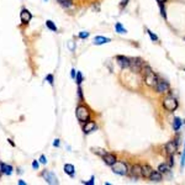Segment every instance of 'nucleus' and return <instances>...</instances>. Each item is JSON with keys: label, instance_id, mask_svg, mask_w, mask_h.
Instances as JSON below:
<instances>
[{"label": "nucleus", "instance_id": "obj_1", "mask_svg": "<svg viewBox=\"0 0 185 185\" xmlns=\"http://www.w3.org/2000/svg\"><path fill=\"white\" fill-rule=\"evenodd\" d=\"M75 116H76V119H78L79 122L85 124L86 121L90 120V109H89L88 106L80 104L75 110Z\"/></svg>", "mask_w": 185, "mask_h": 185}, {"label": "nucleus", "instance_id": "obj_2", "mask_svg": "<svg viewBox=\"0 0 185 185\" xmlns=\"http://www.w3.org/2000/svg\"><path fill=\"white\" fill-rule=\"evenodd\" d=\"M163 107H164L167 111H169V112H173V111H175V110L178 109V106H179V102H178V100L175 99V97L173 96H165L164 99H163Z\"/></svg>", "mask_w": 185, "mask_h": 185}, {"label": "nucleus", "instance_id": "obj_3", "mask_svg": "<svg viewBox=\"0 0 185 185\" xmlns=\"http://www.w3.org/2000/svg\"><path fill=\"white\" fill-rule=\"evenodd\" d=\"M112 172L119 174V175H127L130 173V169L127 163L124 161H117L115 164L112 165Z\"/></svg>", "mask_w": 185, "mask_h": 185}, {"label": "nucleus", "instance_id": "obj_4", "mask_svg": "<svg viewBox=\"0 0 185 185\" xmlns=\"http://www.w3.org/2000/svg\"><path fill=\"white\" fill-rule=\"evenodd\" d=\"M143 64H145V62L141 58H130V68H131L132 72L140 73Z\"/></svg>", "mask_w": 185, "mask_h": 185}, {"label": "nucleus", "instance_id": "obj_5", "mask_svg": "<svg viewBox=\"0 0 185 185\" xmlns=\"http://www.w3.org/2000/svg\"><path fill=\"white\" fill-rule=\"evenodd\" d=\"M156 90H157V92H159V94H167V92H169V90H170V85H169L168 81L165 80H159L158 79L157 84H156Z\"/></svg>", "mask_w": 185, "mask_h": 185}, {"label": "nucleus", "instance_id": "obj_6", "mask_svg": "<svg viewBox=\"0 0 185 185\" xmlns=\"http://www.w3.org/2000/svg\"><path fill=\"white\" fill-rule=\"evenodd\" d=\"M41 175H42V178H44L46 183L52 184V185L58 184V179H57V177L53 173L48 172V170H44V172H42V174H41Z\"/></svg>", "mask_w": 185, "mask_h": 185}, {"label": "nucleus", "instance_id": "obj_7", "mask_svg": "<svg viewBox=\"0 0 185 185\" xmlns=\"http://www.w3.org/2000/svg\"><path fill=\"white\" fill-rule=\"evenodd\" d=\"M97 130V126H96V122L92 120H89L86 121L84 124V126H83V132L85 133V135H89V133L94 132V131H96Z\"/></svg>", "mask_w": 185, "mask_h": 185}, {"label": "nucleus", "instance_id": "obj_8", "mask_svg": "<svg viewBox=\"0 0 185 185\" xmlns=\"http://www.w3.org/2000/svg\"><path fill=\"white\" fill-rule=\"evenodd\" d=\"M129 174L133 178V179H138V178H141L142 177V165H140V164L132 165V168L130 169Z\"/></svg>", "mask_w": 185, "mask_h": 185}, {"label": "nucleus", "instance_id": "obj_9", "mask_svg": "<svg viewBox=\"0 0 185 185\" xmlns=\"http://www.w3.org/2000/svg\"><path fill=\"white\" fill-rule=\"evenodd\" d=\"M32 19V14L28 11L27 9H22L20 12V20H21V24L24 25H27L30 21Z\"/></svg>", "mask_w": 185, "mask_h": 185}, {"label": "nucleus", "instance_id": "obj_10", "mask_svg": "<svg viewBox=\"0 0 185 185\" xmlns=\"http://www.w3.org/2000/svg\"><path fill=\"white\" fill-rule=\"evenodd\" d=\"M158 81V78L157 75L154 74V73H149V74H146L145 75V83L148 86H156V84H157Z\"/></svg>", "mask_w": 185, "mask_h": 185}, {"label": "nucleus", "instance_id": "obj_11", "mask_svg": "<svg viewBox=\"0 0 185 185\" xmlns=\"http://www.w3.org/2000/svg\"><path fill=\"white\" fill-rule=\"evenodd\" d=\"M102 161H104V163L106 165L112 167V165L117 162V158H116V156H115V154H112V153H106L104 157H102Z\"/></svg>", "mask_w": 185, "mask_h": 185}, {"label": "nucleus", "instance_id": "obj_12", "mask_svg": "<svg viewBox=\"0 0 185 185\" xmlns=\"http://www.w3.org/2000/svg\"><path fill=\"white\" fill-rule=\"evenodd\" d=\"M116 60H117V64L120 65L122 69L130 68V58H129V57L117 56V57H116Z\"/></svg>", "mask_w": 185, "mask_h": 185}, {"label": "nucleus", "instance_id": "obj_13", "mask_svg": "<svg viewBox=\"0 0 185 185\" xmlns=\"http://www.w3.org/2000/svg\"><path fill=\"white\" fill-rule=\"evenodd\" d=\"M164 148L169 154H174V153H177V151H178V142H174V141L168 142V143L164 146Z\"/></svg>", "mask_w": 185, "mask_h": 185}, {"label": "nucleus", "instance_id": "obj_14", "mask_svg": "<svg viewBox=\"0 0 185 185\" xmlns=\"http://www.w3.org/2000/svg\"><path fill=\"white\" fill-rule=\"evenodd\" d=\"M12 173V167L10 164H5L3 162H0V175L6 174V175H11Z\"/></svg>", "mask_w": 185, "mask_h": 185}, {"label": "nucleus", "instance_id": "obj_15", "mask_svg": "<svg viewBox=\"0 0 185 185\" xmlns=\"http://www.w3.org/2000/svg\"><path fill=\"white\" fill-rule=\"evenodd\" d=\"M149 180L154 181V183H159V181L163 180V174L159 172V170H153L151 177H149Z\"/></svg>", "mask_w": 185, "mask_h": 185}, {"label": "nucleus", "instance_id": "obj_16", "mask_svg": "<svg viewBox=\"0 0 185 185\" xmlns=\"http://www.w3.org/2000/svg\"><path fill=\"white\" fill-rule=\"evenodd\" d=\"M153 169L151 165L146 164V165H142V178H146V179H149L151 174H152Z\"/></svg>", "mask_w": 185, "mask_h": 185}, {"label": "nucleus", "instance_id": "obj_17", "mask_svg": "<svg viewBox=\"0 0 185 185\" xmlns=\"http://www.w3.org/2000/svg\"><path fill=\"white\" fill-rule=\"evenodd\" d=\"M109 42H111V38H106V37H102V36H96L94 38V44H96V46L109 43Z\"/></svg>", "mask_w": 185, "mask_h": 185}, {"label": "nucleus", "instance_id": "obj_18", "mask_svg": "<svg viewBox=\"0 0 185 185\" xmlns=\"http://www.w3.org/2000/svg\"><path fill=\"white\" fill-rule=\"evenodd\" d=\"M64 172L68 174L69 177H74L75 168H74V165H72V164H65L64 165Z\"/></svg>", "mask_w": 185, "mask_h": 185}, {"label": "nucleus", "instance_id": "obj_19", "mask_svg": "<svg viewBox=\"0 0 185 185\" xmlns=\"http://www.w3.org/2000/svg\"><path fill=\"white\" fill-rule=\"evenodd\" d=\"M181 125H183V121L179 119V117H175L173 121V130L174 131H179L181 127Z\"/></svg>", "mask_w": 185, "mask_h": 185}, {"label": "nucleus", "instance_id": "obj_20", "mask_svg": "<svg viewBox=\"0 0 185 185\" xmlns=\"http://www.w3.org/2000/svg\"><path fill=\"white\" fill-rule=\"evenodd\" d=\"M115 30H116L117 33H121V35H124V33H127V30H126L122 25L120 24V22H116V25H115Z\"/></svg>", "mask_w": 185, "mask_h": 185}, {"label": "nucleus", "instance_id": "obj_21", "mask_svg": "<svg viewBox=\"0 0 185 185\" xmlns=\"http://www.w3.org/2000/svg\"><path fill=\"white\" fill-rule=\"evenodd\" d=\"M57 3L62 5L63 8H70L73 5V0H57Z\"/></svg>", "mask_w": 185, "mask_h": 185}, {"label": "nucleus", "instance_id": "obj_22", "mask_svg": "<svg viewBox=\"0 0 185 185\" xmlns=\"http://www.w3.org/2000/svg\"><path fill=\"white\" fill-rule=\"evenodd\" d=\"M91 151H92V153H95V154L100 156V157H104L105 154L107 153V151H105V149H102V148H94V147L91 148Z\"/></svg>", "mask_w": 185, "mask_h": 185}, {"label": "nucleus", "instance_id": "obj_23", "mask_svg": "<svg viewBox=\"0 0 185 185\" xmlns=\"http://www.w3.org/2000/svg\"><path fill=\"white\" fill-rule=\"evenodd\" d=\"M158 170H159L162 174L168 173V172H169V165L165 164V163H163V164H159V167H158Z\"/></svg>", "mask_w": 185, "mask_h": 185}, {"label": "nucleus", "instance_id": "obj_24", "mask_svg": "<svg viewBox=\"0 0 185 185\" xmlns=\"http://www.w3.org/2000/svg\"><path fill=\"white\" fill-rule=\"evenodd\" d=\"M46 26L51 30V31H53V32H56L57 31V26L54 25V22L53 21H51V20H47L46 21Z\"/></svg>", "mask_w": 185, "mask_h": 185}, {"label": "nucleus", "instance_id": "obj_25", "mask_svg": "<svg viewBox=\"0 0 185 185\" xmlns=\"http://www.w3.org/2000/svg\"><path fill=\"white\" fill-rule=\"evenodd\" d=\"M147 33L149 35V37H151V40H152L153 42H157L158 41V36L157 35H154V33H153L151 30H148V28H147Z\"/></svg>", "mask_w": 185, "mask_h": 185}, {"label": "nucleus", "instance_id": "obj_26", "mask_svg": "<svg viewBox=\"0 0 185 185\" xmlns=\"http://www.w3.org/2000/svg\"><path fill=\"white\" fill-rule=\"evenodd\" d=\"M83 74H81V72H76V84L78 85H80L81 84V81H83Z\"/></svg>", "mask_w": 185, "mask_h": 185}, {"label": "nucleus", "instance_id": "obj_27", "mask_svg": "<svg viewBox=\"0 0 185 185\" xmlns=\"http://www.w3.org/2000/svg\"><path fill=\"white\" fill-rule=\"evenodd\" d=\"M46 80L48 81L49 84H51V85H52V86H53V81H54V76H53L52 74H48V75L46 76Z\"/></svg>", "mask_w": 185, "mask_h": 185}, {"label": "nucleus", "instance_id": "obj_28", "mask_svg": "<svg viewBox=\"0 0 185 185\" xmlns=\"http://www.w3.org/2000/svg\"><path fill=\"white\" fill-rule=\"evenodd\" d=\"M86 37H89V32H86V31H81L79 33V38H86Z\"/></svg>", "mask_w": 185, "mask_h": 185}, {"label": "nucleus", "instance_id": "obj_29", "mask_svg": "<svg viewBox=\"0 0 185 185\" xmlns=\"http://www.w3.org/2000/svg\"><path fill=\"white\" fill-rule=\"evenodd\" d=\"M184 165H185V148H184V152H183V156H181V163H180L181 169L184 168Z\"/></svg>", "mask_w": 185, "mask_h": 185}, {"label": "nucleus", "instance_id": "obj_30", "mask_svg": "<svg viewBox=\"0 0 185 185\" xmlns=\"http://www.w3.org/2000/svg\"><path fill=\"white\" fill-rule=\"evenodd\" d=\"M78 95H79V100L83 101L84 99H83V92H81V88H80V85L78 86Z\"/></svg>", "mask_w": 185, "mask_h": 185}, {"label": "nucleus", "instance_id": "obj_31", "mask_svg": "<svg viewBox=\"0 0 185 185\" xmlns=\"http://www.w3.org/2000/svg\"><path fill=\"white\" fill-rule=\"evenodd\" d=\"M159 8H161V14L163 17H167V14H165V10H164V5H159Z\"/></svg>", "mask_w": 185, "mask_h": 185}, {"label": "nucleus", "instance_id": "obj_32", "mask_svg": "<svg viewBox=\"0 0 185 185\" xmlns=\"http://www.w3.org/2000/svg\"><path fill=\"white\" fill-rule=\"evenodd\" d=\"M127 3H129V0H121V4H120V8L124 9L127 5Z\"/></svg>", "mask_w": 185, "mask_h": 185}, {"label": "nucleus", "instance_id": "obj_33", "mask_svg": "<svg viewBox=\"0 0 185 185\" xmlns=\"http://www.w3.org/2000/svg\"><path fill=\"white\" fill-rule=\"evenodd\" d=\"M40 162L42 163V164H46V163H47V159H46V157H44V156H41V157H40Z\"/></svg>", "mask_w": 185, "mask_h": 185}, {"label": "nucleus", "instance_id": "obj_34", "mask_svg": "<svg viewBox=\"0 0 185 185\" xmlns=\"http://www.w3.org/2000/svg\"><path fill=\"white\" fill-rule=\"evenodd\" d=\"M68 46H69V49H70V51L73 52V51H74V42H73V41H69V44H68Z\"/></svg>", "mask_w": 185, "mask_h": 185}, {"label": "nucleus", "instance_id": "obj_35", "mask_svg": "<svg viewBox=\"0 0 185 185\" xmlns=\"http://www.w3.org/2000/svg\"><path fill=\"white\" fill-rule=\"evenodd\" d=\"M174 165V162H173V154H170L169 157V167H173Z\"/></svg>", "mask_w": 185, "mask_h": 185}, {"label": "nucleus", "instance_id": "obj_36", "mask_svg": "<svg viewBox=\"0 0 185 185\" xmlns=\"http://www.w3.org/2000/svg\"><path fill=\"white\" fill-rule=\"evenodd\" d=\"M32 168L33 169H38V162H37V161L32 162Z\"/></svg>", "mask_w": 185, "mask_h": 185}, {"label": "nucleus", "instance_id": "obj_37", "mask_svg": "<svg viewBox=\"0 0 185 185\" xmlns=\"http://www.w3.org/2000/svg\"><path fill=\"white\" fill-rule=\"evenodd\" d=\"M53 146L54 147H59V140L57 138V140H54V142H53Z\"/></svg>", "mask_w": 185, "mask_h": 185}, {"label": "nucleus", "instance_id": "obj_38", "mask_svg": "<svg viewBox=\"0 0 185 185\" xmlns=\"http://www.w3.org/2000/svg\"><path fill=\"white\" fill-rule=\"evenodd\" d=\"M70 76H72L73 79L75 78V69H72V70H70Z\"/></svg>", "mask_w": 185, "mask_h": 185}, {"label": "nucleus", "instance_id": "obj_39", "mask_svg": "<svg viewBox=\"0 0 185 185\" xmlns=\"http://www.w3.org/2000/svg\"><path fill=\"white\" fill-rule=\"evenodd\" d=\"M165 1H167V0H157V3H158L159 5H164Z\"/></svg>", "mask_w": 185, "mask_h": 185}, {"label": "nucleus", "instance_id": "obj_40", "mask_svg": "<svg viewBox=\"0 0 185 185\" xmlns=\"http://www.w3.org/2000/svg\"><path fill=\"white\" fill-rule=\"evenodd\" d=\"M8 142H9V143H10V145L12 146V147H15V143L12 142V140H10V138H9V140H8Z\"/></svg>", "mask_w": 185, "mask_h": 185}, {"label": "nucleus", "instance_id": "obj_41", "mask_svg": "<svg viewBox=\"0 0 185 185\" xmlns=\"http://www.w3.org/2000/svg\"><path fill=\"white\" fill-rule=\"evenodd\" d=\"M19 185H26V183L24 180H19Z\"/></svg>", "mask_w": 185, "mask_h": 185}, {"label": "nucleus", "instance_id": "obj_42", "mask_svg": "<svg viewBox=\"0 0 185 185\" xmlns=\"http://www.w3.org/2000/svg\"><path fill=\"white\" fill-rule=\"evenodd\" d=\"M44 1H47V0H44Z\"/></svg>", "mask_w": 185, "mask_h": 185}]
</instances>
